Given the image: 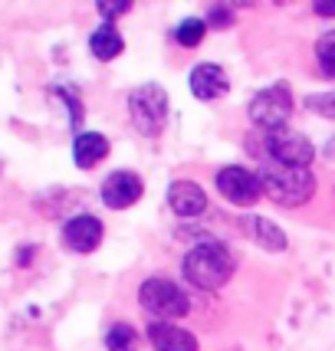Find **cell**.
<instances>
[{
	"label": "cell",
	"mask_w": 335,
	"mask_h": 351,
	"mask_svg": "<svg viewBox=\"0 0 335 351\" xmlns=\"http://www.w3.org/2000/svg\"><path fill=\"white\" fill-rule=\"evenodd\" d=\"M257 178L263 184V194H270L279 207H303L316 194V178L309 174V168H290L273 158H263Z\"/></svg>",
	"instance_id": "obj_1"
},
{
	"label": "cell",
	"mask_w": 335,
	"mask_h": 351,
	"mask_svg": "<svg viewBox=\"0 0 335 351\" xmlns=\"http://www.w3.org/2000/svg\"><path fill=\"white\" fill-rule=\"evenodd\" d=\"M184 276L198 289H220L233 276V256L220 243H200L184 256Z\"/></svg>",
	"instance_id": "obj_2"
},
{
	"label": "cell",
	"mask_w": 335,
	"mask_h": 351,
	"mask_svg": "<svg viewBox=\"0 0 335 351\" xmlns=\"http://www.w3.org/2000/svg\"><path fill=\"white\" fill-rule=\"evenodd\" d=\"M138 302H141V308L148 315H154V322H174L181 315H187V295H184V289H178L171 279H161V276L141 282Z\"/></svg>",
	"instance_id": "obj_3"
},
{
	"label": "cell",
	"mask_w": 335,
	"mask_h": 351,
	"mask_svg": "<svg viewBox=\"0 0 335 351\" xmlns=\"http://www.w3.org/2000/svg\"><path fill=\"white\" fill-rule=\"evenodd\" d=\"M128 115H132V122L141 135H158L161 132V125L168 119V95L161 86H141L128 95Z\"/></svg>",
	"instance_id": "obj_4"
},
{
	"label": "cell",
	"mask_w": 335,
	"mask_h": 351,
	"mask_svg": "<svg viewBox=\"0 0 335 351\" xmlns=\"http://www.w3.org/2000/svg\"><path fill=\"white\" fill-rule=\"evenodd\" d=\"M263 148H266V158H273V161H279V165H290V168H309L312 158H316L312 141H309L303 132H292V128L266 132Z\"/></svg>",
	"instance_id": "obj_5"
},
{
	"label": "cell",
	"mask_w": 335,
	"mask_h": 351,
	"mask_svg": "<svg viewBox=\"0 0 335 351\" xmlns=\"http://www.w3.org/2000/svg\"><path fill=\"white\" fill-rule=\"evenodd\" d=\"M290 112H292V99H290V89H286V86H270V89L257 92V95L250 99V119H253V125L270 128V132L286 128Z\"/></svg>",
	"instance_id": "obj_6"
},
{
	"label": "cell",
	"mask_w": 335,
	"mask_h": 351,
	"mask_svg": "<svg viewBox=\"0 0 335 351\" xmlns=\"http://www.w3.org/2000/svg\"><path fill=\"white\" fill-rule=\"evenodd\" d=\"M217 191L230 200V204H237V207H250V204H257L259 194H263V184L253 171L240 168V165H230L217 174Z\"/></svg>",
	"instance_id": "obj_7"
},
{
	"label": "cell",
	"mask_w": 335,
	"mask_h": 351,
	"mask_svg": "<svg viewBox=\"0 0 335 351\" xmlns=\"http://www.w3.org/2000/svg\"><path fill=\"white\" fill-rule=\"evenodd\" d=\"M141 197V178L135 171H112L102 181V204L112 210H125Z\"/></svg>",
	"instance_id": "obj_8"
},
{
	"label": "cell",
	"mask_w": 335,
	"mask_h": 351,
	"mask_svg": "<svg viewBox=\"0 0 335 351\" xmlns=\"http://www.w3.org/2000/svg\"><path fill=\"white\" fill-rule=\"evenodd\" d=\"M102 220L89 214H79L73 217L66 227H62V243L69 246L73 253H92L95 246L102 243Z\"/></svg>",
	"instance_id": "obj_9"
},
{
	"label": "cell",
	"mask_w": 335,
	"mask_h": 351,
	"mask_svg": "<svg viewBox=\"0 0 335 351\" xmlns=\"http://www.w3.org/2000/svg\"><path fill=\"white\" fill-rule=\"evenodd\" d=\"M227 89H230V79L217 62H200V66H194V73H191V92L198 95L200 102H213V99H220Z\"/></svg>",
	"instance_id": "obj_10"
},
{
	"label": "cell",
	"mask_w": 335,
	"mask_h": 351,
	"mask_svg": "<svg viewBox=\"0 0 335 351\" xmlns=\"http://www.w3.org/2000/svg\"><path fill=\"white\" fill-rule=\"evenodd\" d=\"M168 204L178 217H200L207 210V194L194 181H174L168 187Z\"/></svg>",
	"instance_id": "obj_11"
},
{
	"label": "cell",
	"mask_w": 335,
	"mask_h": 351,
	"mask_svg": "<svg viewBox=\"0 0 335 351\" xmlns=\"http://www.w3.org/2000/svg\"><path fill=\"white\" fill-rule=\"evenodd\" d=\"M148 341L154 345V351H198V338L174 322H152Z\"/></svg>",
	"instance_id": "obj_12"
},
{
	"label": "cell",
	"mask_w": 335,
	"mask_h": 351,
	"mask_svg": "<svg viewBox=\"0 0 335 351\" xmlns=\"http://www.w3.org/2000/svg\"><path fill=\"white\" fill-rule=\"evenodd\" d=\"M106 154H108V141L99 135V132H82V135L73 141V161H76V168H82V171L95 168Z\"/></svg>",
	"instance_id": "obj_13"
},
{
	"label": "cell",
	"mask_w": 335,
	"mask_h": 351,
	"mask_svg": "<svg viewBox=\"0 0 335 351\" xmlns=\"http://www.w3.org/2000/svg\"><path fill=\"white\" fill-rule=\"evenodd\" d=\"M244 227L253 233V240H257L259 246H266V250H273V253L286 250V233L276 227L273 220H266V217H246Z\"/></svg>",
	"instance_id": "obj_14"
},
{
	"label": "cell",
	"mask_w": 335,
	"mask_h": 351,
	"mask_svg": "<svg viewBox=\"0 0 335 351\" xmlns=\"http://www.w3.org/2000/svg\"><path fill=\"white\" fill-rule=\"evenodd\" d=\"M122 36H119V30L112 27V23H102L99 30L89 36V49L95 60H115L119 53H122Z\"/></svg>",
	"instance_id": "obj_15"
},
{
	"label": "cell",
	"mask_w": 335,
	"mask_h": 351,
	"mask_svg": "<svg viewBox=\"0 0 335 351\" xmlns=\"http://www.w3.org/2000/svg\"><path fill=\"white\" fill-rule=\"evenodd\" d=\"M106 348L108 351H135L138 348V332L128 322H115L106 332Z\"/></svg>",
	"instance_id": "obj_16"
},
{
	"label": "cell",
	"mask_w": 335,
	"mask_h": 351,
	"mask_svg": "<svg viewBox=\"0 0 335 351\" xmlns=\"http://www.w3.org/2000/svg\"><path fill=\"white\" fill-rule=\"evenodd\" d=\"M316 60H319V69L329 79H335V30H329L316 43Z\"/></svg>",
	"instance_id": "obj_17"
},
{
	"label": "cell",
	"mask_w": 335,
	"mask_h": 351,
	"mask_svg": "<svg viewBox=\"0 0 335 351\" xmlns=\"http://www.w3.org/2000/svg\"><path fill=\"white\" fill-rule=\"evenodd\" d=\"M204 33H207V23H204V20H198V16H191V20L178 23L174 36H178V43H181V46H198L200 40H204Z\"/></svg>",
	"instance_id": "obj_18"
},
{
	"label": "cell",
	"mask_w": 335,
	"mask_h": 351,
	"mask_svg": "<svg viewBox=\"0 0 335 351\" xmlns=\"http://www.w3.org/2000/svg\"><path fill=\"white\" fill-rule=\"evenodd\" d=\"M305 106H309V112H316V115L335 119V92H316V95L305 99Z\"/></svg>",
	"instance_id": "obj_19"
},
{
	"label": "cell",
	"mask_w": 335,
	"mask_h": 351,
	"mask_svg": "<svg viewBox=\"0 0 335 351\" xmlns=\"http://www.w3.org/2000/svg\"><path fill=\"white\" fill-rule=\"evenodd\" d=\"M132 3H99V14L102 16H119V14H125Z\"/></svg>",
	"instance_id": "obj_20"
},
{
	"label": "cell",
	"mask_w": 335,
	"mask_h": 351,
	"mask_svg": "<svg viewBox=\"0 0 335 351\" xmlns=\"http://www.w3.org/2000/svg\"><path fill=\"white\" fill-rule=\"evenodd\" d=\"M316 14L319 16H335V3H316Z\"/></svg>",
	"instance_id": "obj_21"
}]
</instances>
